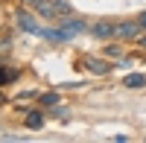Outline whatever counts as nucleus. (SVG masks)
Here are the masks:
<instances>
[{
    "instance_id": "6e6552de",
    "label": "nucleus",
    "mask_w": 146,
    "mask_h": 143,
    "mask_svg": "<svg viewBox=\"0 0 146 143\" xmlns=\"http://www.w3.org/2000/svg\"><path fill=\"white\" fill-rule=\"evenodd\" d=\"M123 85H126V88H143V85H146V76H143V73H131V76L123 79Z\"/></svg>"
},
{
    "instance_id": "9b49d317",
    "label": "nucleus",
    "mask_w": 146,
    "mask_h": 143,
    "mask_svg": "<svg viewBox=\"0 0 146 143\" xmlns=\"http://www.w3.org/2000/svg\"><path fill=\"white\" fill-rule=\"evenodd\" d=\"M140 26L146 29V12H143V15H140Z\"/></svg>"
},
{
    "instance_id": "7ed1b4c3",
    "label": "nucleus",
    "mask_w": 146,
    "mask_h": 143,
    "mask_svg": "<svg viewBox=\"0 0 146 143\" xmlns=\"http://www.w3.org/2000/svg\"><path fill=\"white\" fill-rule=\"evenodd\" d=\"M18 26L23 29V32H32V35H41V26H38V23H35V18L29 15V12H18Z\"/></svg>"
},
{
    "instance_id": "f8f14e48",
    "label": "nucleus",
    "mask_w": 146,
    "mask_h": 143,
    "mask_svg": "<svg viewBox=\"0 0 146 143\" xmlns=\"http://www.w3.org/2000/svg\"><path fill=\"white\" fill-rule=\"evenodd\" d=\"M137 41H140V44H143V47H146V35H140V38H137Z\"/></svg>"
},
{
    "instance_id": "20e7f679",
    "label": "nucleus",
    "mask_w": 146,
    "mask_h": 143,
    "mask_svg": "<svg viewBox=\"0 0 146 143\" xmlns=\"http://www.w3.org/2000/svg\"><path fill=\"white\" fill-rule=\"evenodd\" d=\"M140 35H143L140 21L137 23H117V38H140Z\"/></svg>"
},
{
    "instance_id": "39448f33",
    "label": "nucleus",
    "mask_w": 146,
    "mask_h": 143,
    "mask_svg": "<svg viewBox=\"0 0 146 143\" xmlns=\"http://www.w3.org/2000/svg\"><path fill=\"white\" fill-rule=\"evenodd\" d=\"M85 67H88L91 73H96V76H105L108 70H111V64H108V62H102V58H94V56L85 58Z\"/></svg>"
},
{
    "instance_id": "0eeeda50",
    "label": "nucleus",
    "mask_w": 146,
    "mask_h": 143,
    "mask_svg": "<svg viewBox=\"0 0 146 143\" xmlns=\"http://www.w3.org/2000/svg\"><path fill=\"white\" fill-rule=\"evenodd\" d=\"M15 79H21V70H12L3 64V70H0V85H12Z\"/></svg>"
},
{
    "instance_id": "423d86ee",
    "label": "nucleus",
    "mask_w": 146,
    "mask_h": 143,
    "mask_svg": "<svg viewBox=\"0 0 146 143\" xmlns=\"http://www.w3.org/2000/svg\"><path fill=\"white\" fill-rule=\"evenodd\" d=\"M62 29H64V35H67V41H70L73 35H79V32H85V29H88V26H85L82 21H70V23H64Z\"/></svg>"
},
{
    "instance_id": "1a4fd4ad",
    "label": "nucleus",
    "mask_w": 146,
    "mask_h": 143,
    "mask_svg": "<svg viewBox=\"0 0 146 143\" xmlns=\"http://www.w3.org/2000/svg\"><path fill=\"white\" fill-rule=\"evenodd\" d=\"M41 123H44V114H41V111H29V114H27V126H29V128H38Z\"/></svg>"
},
{
    "instance_id": "9d476101",
    "label": "nucleus",
    "mask_w": 146,
    "mask_h": 143,
    "mask_svg": "<svg viewBox=\"0 0 146 143\" xmlns=\"http://www.w3.org/2000/svg\"><path fill=\"white\" fill-rule=\"evenodd\" d=\"M41 105H58V93H44V97H41Z\"/></svg>"
},
{
    "instance_id": "f03ea898",
    "label": "nucleus",
    "mask_w": 146,
    "mask_h": 143,
    "mask_svg": "<svg viewBox=\"0 0 146 143\" xmlns=\"http://www.w3.org/2000/svg\"><path fill=\"white\" fill-rule=\"evenodd\" d=\"M91 35H94V38H117V23L100 21V23H94V26H91Z\"/></svg>"
},
{
    "instance_id": "f257e3e1",
    "label": "nucleus",
    "mask_w": 146,
    "mask_h": 143,
    "mask_svg": "<svg viewBox=\"0 0 146 143\" xmlns=\"http://www.w3.org/2000/svg\"><path fill=\"white\" fill-rule=\"evenodd\" d=\"M44 18H62V15H70V3L67 0H44L41 6H35Z\"/></svg>"
}]
</instances>
